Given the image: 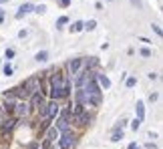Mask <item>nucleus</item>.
Wrapping results in <instances>:
<instances>
[{
  "label": "nucleus",
  "mask_w": 163,
  "mask_h": 149,
  "mask_svg": "<svg viewBox=\"0 0 163 149\" xmlns=\"http://www.w3.org/2000/svg\"><path fill=\"white\" fill-rule=\"evenodd\" d=\"M83 89H85V93H87V97H89V105L99 107V105H101V101H103V89L97 85L95 77H93V79H89V81L83 85Z\"/></svg>",
  "instance_id": "nucleus-2"
},
{
  "label": "nucleus",
  "mask_w": 163,
  "mask_h": 149,
  "mask_svg": "<svg viewBox=\"0 0 163 149\" xmlns=\"http://www.w3.org/2000/svg\"><path fill=\"white\" fill-rule=\"evenodd\" d=\"M39 147V143H36V141H34V143H30V145H28V149H36Z\"/></svg>",
  "instance_id": "nucleus-31"
},
{
  "label": "nucleus",
  "mask_w": 163,
  "mask_h": 149,
  "mask_svg": "<svg viewBox=\"0 0 163 149\" xmlns=\"http://www.w3.org/2000/svg\"><path fill=\"white\" fill-rule=\"evenodd\" d=\"M26 34H28L26 30H20V32H18V38H26Z\"/></svg>",
  "instance_id": "nucleus-28"
},
{
  "label": "nucleus",
  "mask_w": 163,
  "mask_h": 149,
  "mask_svg": "<svg viewBox=\"0 0 163 149\" xmlns=\"http://www.w3.org/2000/svg\"><path fill=\"white\" fill-rule=\"evenodd\" d=\"M32 8H34V6H32V4H28V2H26V4H22V6H20V8H18V12H16V14H14V16H16V18H18V20H20V18H22V16H26V14H28V12H30V10H32Z\"/></svg>",
  "instance_id": "nucleus-13"
},
{
  "label": "nucleus",
  "mask_w": 163,
  "mask_h": 149,
  "mask_svg": "<svg viewBox=\"0 0 163 149\" xmlns=\"http://www.w3.org/2000/svg\"><path fill=\"white\" fill-rule=\"evenodd\" d=\"M30 109H32V107H30L26 101H18V103H16V107H14V111H16V117H20V119H22V117H28Z\"/></svg>",
  "instance_id": "nucleus-5"
},
{
  "label": "nucleus",
  "mask_w": 163,
  "mask_h": 149,
  "mask_svg": "<svg viewBox=\"0 0 163 149\" xmlns=\"http://www.w3.org/2000/svg\"><path fill=\"white\" fill-rule=\"evenodd\" d=\"M83 67H85V71H93V69H97L99 67V59L97 57H91V59H83Z\"/></svg>",
  "instance_id": "nucleus-11"
},
{
  "label": "nucleus",
  "mask_w": 163,
  "mask_h": 149,
  "mask_svg": "<svg viewBox=\"0 0 163 149\" xmlns=\"http://www.w3.org/2000/svg\"><path fill=\"white\" fill-rule=\"evenodd\" d=\"M95 28H97V20H89V22H85V30L91 32V30H95Z\"/></svg>",
  "instance_id": "nucleus-20"
},
{
  "label": "nucleus",
  "mask_w": 163,
  "mask_h": 149,
  "mask_svg": "<svg viewBox=\"0 0 163 149\" xmlns=\"http://www.w3.org/2000/svg\"><path fill=\"white\" fill-rule=\"evenodd\" d=\"M157 99H159V93H151L149 95V103H155Z\"/></svg>",
  "instance_id": "nucleus-26"
},
{
  "label": "nucleus",
  "mask_w": 163,
  "mask_h": 149,
  "mask_svg": "<svg viewBox=\"0 0 163 149\" xmlns=\"http://www.w3.org/2000/svg\"><path fill=\"white\" fill-rule=\"evenodd\" d=\"M58 2H61V6H69L71 4V0H58Z\"/></svg>",
  "instance_id": "nucleus-29"
},
{
  "label": "nucleus",
  "mask_w": 163,
  "mask_h": 149,
  "mask_svg": "<svg viewBox=\"0 0 163 149\" xmlns=\"http://www.w3.org/2000/svg\"><path fill=\"white\" fill-rule=\"evenodd\" d=\"M67 22H69V16H61V18L56 20V26L61 28V26H63V24H67Z\"/></svg>",
  "instance_id": "nucleus-25"
},
{
  "label": "nucleus",
  "mask_w": 163,
  "mask_h": 149,
  "mask_svg": "<svg viewBox=\"0 0 163 149\" xmlns=\"http://www.w3.org/2000/svg\"><path fill=\"white\" fill-rule=\"evenodd\" d=\"M131 2H133L135 6H139V8H141V2H139V0H131Z\"/></svg>",
  "instance_id": "nucleus-32"
},
{
  "label": "nucleus",
  "mask_w": 163,
  "mask_h": 149,
  "mask_svg": "<svg viewBox=\"0 0 163 149\" xmlns=\"http://www.w3.org/2000/svg\"><path fill=\"white\" fill-rule=\"evenodd\" d=\"M58 135H61V133H58V131H56V127L52 125V127L46 131V135H44V145H48V143L56 141V139H58Z\"/></svg>",
  "instance_id": "nucleus-10"
},
{
  "label": "nucleus",
  "mask_w": 163,
  "mask_h": 149,
  "mask_svg": "<svg viewBox=\"0 0 163 149\" xmlns=\"http://www.w3.org/2000/svg\"><path fill=\"white\" fill-rule=\"evenodd\" d=\"M73 121H75L77 125L85 127V125H89L91 117H89V113H87V111H81V113H75V115H73Z\"/></svg>",
  "instance_id": "nucleus-8"
},
{
  "label": "nucleus",
  "mask_w": 163,
  "mask_h": 149,
  "mask_svg": "<svg viewBox=\"0 0 163 149\" xmlns=\"http://www.w3.org/2000/svg\"><path fill=\"white\" fill-rule=\"evenodd\" d=\"M58 145H61V149H73L75 145H77V137H75V133H73L71 129L61 131V135H58Z\"/></svg>",
  "instance_id": "nucleus-3"
},
{
  "label": "nucleus",
  "mask_w": 163,
  "mask_h": 149,
  "mask_svg": "<svg viewBox=\"0 0 163 149\" xmlns=\"http://www.w3.org/2000/svg\"><path fill=\"white\" fill-rule=\"evenodd\" d=\"M0 16H4V8L2 6H0Z\"/></svg>",
  "instance_id": "nucleus-33"
},
{
  "label": "nucleus",
  "mask_w": 163,
  "mask_h": 149,
  "mask_svg": "<svg viewBox=\"0 0 163 149\" xmlns=\"http://www.w3.org/2000/svg\"><path fill=\"white\" fill-rule=\"evenodd\" d=\"M67 67H69V71H71L73 77H77V74L83 71V59H71Z\"/></svg>",
  "instance_id": "nucleus-7"
},
{
  "label": "nucleus",
  "mask_w": 163,
  "mask_h": 149,
  "mask_svg": "<svg viewBox=\"0 0 163 149\" xmlns=\"http://www.w3.org/2000/svg\"><path fill=\"white\" fill-rule=\"evenodd\" d=\"M141 123H143V121H141V119H137V117H135V119H133V121H131V129H133V131H137V129H139V127H141Z\"/></svg>",
  "instance_id": "nucleus-22"
},
{
  "label": "nucleus",
  "mask_w": 163,
  "mask_h": 149,
  "mask_svg": "<svg viewBox=\"0 0 163 149\" xmlns=\"http://www.w3.org/2000/svg\"><path fill=\"white\" fill-rule=\"evenodd\" d=\"M135 115H137V119H145V103L143 101H137V105H135Z\"/></svg>",
  "instance_id": "nucleus-14"
},
{
  "label": "nucleus",
  "mask_w": 163,
  "mask_h": 149,
  "mask_svg": "<svg viewBox=\"0 0 163 149\" xmlns=\"http://www.w3.org/2000/svg\"><path fill=\"white\" fill-rule=\"evenodd\" d=\"M95 81H97V85L101 87V89H111V81H109V77L103 73H95Z\"/></svg>",
  "instance_id": "nucleus-9"
},
{
  "label": "nucleus",
  "mask_w": 163,
  "mask_h": 149,
  "mask_svg": "<svg viewBox=\"0 0 163 149\" xmlns=\"http://www.w3.org/2000/svg\"><path fill=\"white\" fill-rule=\"evenodd\" d=\"M2 73H4V77H12V73H14V69H12V65H4V69H2Z\"/></svg>",
  "instance_id": "nucleus-19"
},
{
  "label": "nucleus",
  "mask_w": 163,
  "mask_h": 149,
  "mask_svg": "<svg viewBox=\"0 0 163 149\" xmlns=\"http://www.w3.org/2000/svg\"><path fill=\"white\" fill-rule=\"evenodd\" d=\"M125 85H127V89H133V87L137 85V77H129V79H125Z\"/></svg>",
  "instance_id": "nucleus-18"
},
{
  "label": "nucleus",
  "mask_w": 163,
  "mask_h": 149,
  "mask_svg": "<svg viewBox=\"0 0 163 149\" xmlns=\"http://www.w3.org/2000/svg\"><path fill=\"white\" fill-rule=\"evenodd\" d=\"M71 95V83L69 79H65L63 74H52L50 77V97L52 101H58V99H65Z\"/></svg>",
  "instance_id": "nucleus-1"
},
{
  "label": "nucleus",
  "mask_w": 163,
  "mask_h": 149,
  "mask_svg": "<svg viewBox=\"0 0 163 149\" xmlns=\"http://www.w3.org/2000/svg\"><path fill=\"white\" fill-rule=\"evenodd\" d=\"M2 20H4V16H0V24H2Z\"/></svg>",
  "instance_id": "nucleus-34"
},
{
  "label": "nucleus",
  "mask_w": 163,
  "mask_h": 149,
  "mask_svg": "<svg viewBox=\"0 0 163 149\" xmlns=\"http://www.w3.org/2000/svg\"><path fill=\"white\" fill-rule=\"evenodd\" d=\"M2 2H8V0H0V4H2Z\"/></svg>",
  "instance_id": "nucleus-35"
},
{
  "label": "nucleus",
  "mask_w": 163,
  "mask_h": 149,
  "mask_svg": "<svg viewBox=\"0 0 163 149\" xmlns=\"http://www.w3.org/2000/svg\"><path fill=\"white\" fill-rule=\"evenodd\" d=\"M34 61H36V63H46V61H48V50H39V52L34 54Z\"/></svg>",
  "instance_id": "nucleus-15"
},
{
  "label": "nucleus",
  "mask_w": 163,
  "mask_h": 149,
  "mask_svg": "<svg viewBox=\"0 0 163 149\" xmlns=\"http://www.w3.org/2000/svg\"><path fill=\"white\" fill-rule=\"evenodd\" d=\"M151 28H153V30H155V32L161 37V28H159V24H151Z\"/></svg>",
  "instance_id": "nucleus-27"
},
{
  "label": "nucleus",
  "mask_w": 163,
  "mask_h": 149,
  "mask_svg": "<svg viewBox=\"0 0 163 149\" xmlns=\"http://www.w3.org/2000/svg\"><path fill=\"white\" fill-rule=\"evenodd\" d=\"M14 125H16V119H4L2 121V135H6V133H10L12 129H14Z\"/></svg>",
  "instance_id": "nucleus-12"
},
{
  "label": "nucleus",
  "mask_w": 163,
  "mask_h": 149,
  "mask_svg": "<svg viewBox=\"0 0 163 149\" xmlns=\"http://www.w3.org/2000/svg\"><path fill=\"white\" fill-rule=\"evenodd\" d=\"M81 30H85V22H81V20L73 22V26H71V32H81Z\"/></svg>",
  "instance_id": "nucleus-16"
},
{
  "label": "nucleus",
  "mask_w": 163,
  "mask_h": 149,
  "mask_svg": "<svg viewBox=\"0 0 163 149\" xmlns=\"http://www.w3.org/2000/svg\"><path fill=\"white\" fill-rule=\"evenodd\" d=\"M139 54H141V57H145V59H149V57L153 54V50H151V48H147V46H143V48L139 50Z\"/></svg>",
  "instance_id": "nucleus-21"
},
{
  "label": "nucleus",
  "mask_w": 163,
  "mask_h": 149,
  "mask_svg": "<svg viewBox=\"0 0 163 149\" xmlns=\"http://www.w3.org/2000/svg\"><path fill=\"white\" fill-rule=\"evenodd\" d=\"M58 113H61L58 101H50V103H46V119H50V121H52Z\"/></svg>",
  "instance_id": "nucleus-6"
},
{
  "label": "nucleus",
  "mask_w": 163,
  "mask_h": 149,
  "mask_svg": "<svg viewBox=\"0 0 163 149\" xmlns=\"http://www.w3.org/2000/svg\"><path fill=\"white\" fill-rule=\"evenodd\" d=\"M129 149H141V147H139V145H137V143H135V141H133V143H131V145H129Z\"/></svg>",
  "instance_id": "nucleus-30"
},
{
  "label": "nucleus",
  "mask_w": 163,
  "mask_h": 149,
  "mask_svg": "<svg viewBox=\"0 0 163 149\" xmlns=\"http://www.w3.org/2000/svg\"><path fill=\"white\" fill-rule=\"evenodd\" d=\"M14 54H16V50H14V48H6L4 59H8V61H10V59H14Z\"/></svg>",
  "instance_id": "nucleus-23"
},
{
  "label": "nucleus",
  "mask_w": 163,
  "mask_h": 149,
  "mask_svg": "<svg viewBox=\"0 0 163 149\" xmlns=\"http://www.w3.org/2000/svg\"><path fill=\"white\" fill-rule=\"evenodd\" d=\"M34 12H36V14H44V12H46V6H44V4H39V6H34Z\"/></svg>",
  "instance_id": "nucleus-24"
},
{
  "label": "nucleus",
  "mask_w": 163,
  "mask_h": 149,
  "mask_svg": "<svg viewBox=\"0 0 163 149\" xmlns=\"http://www.w3.org/2000/svg\"><path fill=\"white\" fill-rule=\"evenodd\" d=\"M71 119H73V115L71 111H65L58 119H56V123H54V127H56V131L61 133V131H65V129H69V123H71Z\"/></svg>",
  "instance_id": "nucleus-4"
},
{
  "label": "nucleus",
  "mask_w": 163,
  "mask_h": 149,
  "mask_svg": "<svg viewBox=\"0 0 163 149\" xmlns=\"http://www.w3.org/2000/svg\"><path fill=\"white\" fill-rule=\"evenodd\" d=\"M123 139V129H117V131H113V135H111V141L113 143H119Z\"/></svg>",
  "instance_id": "nucleus-17"
}]
</instances>
